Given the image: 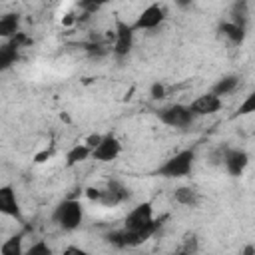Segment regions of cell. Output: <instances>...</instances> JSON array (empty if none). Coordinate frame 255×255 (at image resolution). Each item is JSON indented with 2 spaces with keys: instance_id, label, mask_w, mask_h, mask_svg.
Here are the masks:
<instances>
[{
  "instance_id": "cell-1",
  "label": "cell",
  "mask_w": 255,
  "mask_h": 255,
  "mask_svg": "<svg viewBox=\"0 0 255 255\" xmlns=\"http://www.w3.org/2000/svg\"><path fill=\"white\" fill-rule=\"evenodd\" d=\"M193 161H195V151L193 149H181L175 155H171L167 161H163L153 175L165 177V179H177V177H187L193 169Z\"/></svg>"
},
{
  "instance_id": "cell-2",
  "label": "cell",
  "mask_w": 255,
  "mask_h": 255,
  "mask_svg": "<svg viewBox=\"0 0 255 255\" xmlns=\"http://www.w3.org/2000/svg\"><path fill=\"white\" fill-rule=\"evenodd\" d=\"M54 223H58V227H62L64 231H76L82 225L84 219V207L78 199L68 197L64 201H60L52 213Z\"/></svg>"
},
{
  "instance_id": "cell-3",
  "label": "cell",
  "mask_w": 255,
  "mask_h": 255,
  "mask_svg": "<svg viewBox=\"0 0 255 255\" xmlns=\"http://www.w3.org/2000/svg\"><path fill=\"white\" fill-rule=\"evenodd\" d=\"M157 118H159L161 124H165L169 128H187L193 122V114L183 104H173V106H167V108L159 110Z\"/></svg>"
},
{
  "instance_id": "cell-4",
  "label": "cell",
  "mask_w": 255,
  "mask_h": 255,
  "mask_svg": "<svg viewBox=\"0 0 255 255\" xmlns=\"http://www.w3.org/2000/svg\"><path fill=\"white\" fill-rule=\"evenodd\" d=\"M133 28L131 24L124 22L122 18H116V30H114V54L116 58H126L131 52L133 46Z\"/></svg>"
},
{
  "instance_id": "cell-5",
  "label": "cell",
  "mask_w": 255,
  "mask_h": 255,
  "mask_svg": "<svg viewBox=\"0 0 255 255\" xmlns=\"http://www.w3.org/2000/svg\"><path fill=\"white\" fill-rule=\"evenodd\" d=\"M221 159H223V165H225V169H227V173L231 177L243 175V171H245V167L249 163L247 151L245 149H239V147H227V149H223Z\"/></svg>"
},
{
  "instance_id": "cell-6",
  "label": "cell",
  "mask_w": 255,
  "mask_h": 255,
  "mask_svg": "<svg viewBox=\"0 0 255 255\" xmlns=\"http://www.w3.org/2000/svg\"><path fill=\"white\" fill-rule=\"evenodd\" d=\"M165 20V10H163V6H159V4H149L139 16H137V20L131 24V28H133V32L135 30H153V28H157L161 22Z\"/></svg>"
},
{
  "instance_id": "cell-7",
  "label": "cell",
  "mask_w": 255,
  "mask_h": 255,
  "mask_svg": "<svg viewBox=\"0 0 255 255\" xmlns=\"http://www.w3.org/2000/svg\"><path fill=\"white\" fill-rule=\"evenodd\" d=\"M122 151V143L114 133H106L102 135V141L98 143L96 149H92V157L98 161H114Z\"/></svg>"
},
{
  "instance_id": "cell-8",
  "label": "cell",
  "mask_w": 255,
  "mask_h": 255,
  "mask_svg": "<svg viewBox=\"0 0 255 255\" xmlns=\"http://www.w3.org/2000/svg\"><path fill=\"white\" fill-rule=\"evenodd\" d=\"M129 195H131V193H129V187H126L124 183L112 179V181H108L106 189H100V199H98V201H100L102 205L114 207V205H118V203L129 199Z\"/></svg>"
},
{
  "instance_id": "cell-9",
  "label": "cell",
  "mask_w": 255,
  "mask_h": 255,
  "mask_svg": "<svg viewBox=\"0 0 255 255\" xmlns=\"http://www.w3.org/2000/svg\"><path fill=\"white\" fill-rule=\"evenodd\" d=\"M0 213L22 221L20 203H18V197H16V191H14L12 185H2L0 187Z\"/></svg>"
},
{
  "instance_id": "cell-10",
  "label": "cell",
  "mask_w": 255,
  "mask_h": 255,
  "mask_svg": "<svg viewBox=\"0 0 255 255\" xmlns=\"http://www.w3.org/2000/svg\"><path fill=\"white\" fill-rule=\"evenodd\" d=\"M187 108L193 114V118L195 116H211V114H215V112L221 110V100L217 96H213L211 92H207V94L195 98Z\"/></svg>"
},
{
  "instance_id": "cell-11",
  "label": "cell",
  "mask_w": 255,
  "mask_h": 255,
  "mask_svg": "<svg viewBox=\"0 0 255 255\" xmlns=\"http://www.w3.org/2000/svg\"><path fill=\"white\" fill-rule=\"evenodd\" d=\"M239 76L237 74H227V76H221L213 86H211V94L213 96H217L219 100L223 98V96H229V94H233L235 90H237V86H239Z\"/></svg>"
},
{
  "instance_id": "cell-12",
  "label": "cell",
  "mask_w": 255,
  "mask_h": 255,
  "mask_svg": "<svg viewBox=\"0 0 255 255\" xmlns=\"http://www.w3.org/2000/svg\"><path fill=\"white\" fill-rule=\"evenodd\" d=\"M18 32H20V16L16 12L0 16V38L12 40Z\"/></svg>"
},
{
  "instance_id": "cell-13",
  "label": "cell",
  "mask_w": 255,
  "mask_h": 255,
  "mask_svg": "<svg viewBox=\"0 0 255 255\" xmlns=\"http://www.w3.org/2000/svg\"><path fill=\"white\" fill-rule=\"evenodd\" d=\"M173 199L175 203L179 205H185V207H197L199 201H201V193L193 187H177L173 191Z\"/></svg>"
},
{
  "instance_id": "cell-14",
  "label": "cell",
  "mask_w": 255,
  "mask_h": 255,
  "mask_svg": "<svg viewBox=\"0 0 255 255\" xmlns=\"http://www.w3.org/2000/svg\"><path fill=\"white\" fill-rule=\"evenodd\" d=\"M18 62V48L12 42H6L0 46V72L12 68Z\"/></svg>"
},
{
  "instance_id": "cell-15",
  "label": "cell",
  "mask_w": 255,
  "mask_h": 255,
  "mask_svg": "<svg viewBox=\"0 0 255 255\" xmlns=\"http://www.w3.org/2000/svg\"><path fill=\"white\" fill-rule=\"evenodd\" d=\"M219 32L227 40H231L233 44H243V40H245V28H241V26H237L233 22H223L219 26Z\"/></svg>"
},
{
  "instance_id": "cell-16",
  "label": "cell",
  "mask_w": 255,
  "mask_h": 255,
  "mask_svg": "<svg viewBox=\"0 0 255 255\" xmlns=\"http://www.w3.org/2000/svg\"><path fill=\"white\" fill-rule=\"evenodd\" d=\"M22 237H24V233H16V235L8 237V239L0 245V255H24Z\"/></svg>"
},
{
  "instance_id": "cell-17",
  "label": "cell",
  "mask_w": 255,
  "mask_h": 255,
  "mask_svg": "<svg viewBox=\"0 0 255 255\" xmlns=\"http://www.w3.org/2000/svg\"><path fill=\"white\" fill-rule=\"evenodd\" d=\"M90 155H92V149L86 147L84 143H78V145H74V147L66 153V163H68V165H76V163L86 161Z\"/></svg>"
},
{
  "instance_id": "cell-18",
  "label": "cell",
  "mask_w": 255,
  "mask_h": 255,
  "mask_svg": "<svg viewBox=\"0 0 255 255\" xmlns=\"http://www.w3.org/2000/svg\"><path fill=\"white\" fill-rule=\"evenodd\" d=\"M229 22L245 28V24H247V2H235L233 4V8H231V20Z\"/></svg>"
},
{
  "instance_id": "cell-19",
  "label": "cell",
  "mask_w": 255,
  "mask_h": 255,
  "mask_svg": "<svg viewBox=\"0 0 255 255\" xmlns=\"http://www.w3.org/2000/svg\"><path fill=\"white\" fill-rule=\"evenodd\" d=\"M24 255H52V249L46 241H36L24 251Z\"/></svg>"
},
{
  "instance_id": "cell-20",
  "label": "cell",
  "mask_w": 255,
  "mask_h": 255,
  "mask_svg": "<svg viewBox=\"0 0 255 255\" xmlns=\"http://www.w3.org/2000/svg\"><path fill=\"white\" fill-rule=\"evenodd\" d=\"M183 251L185 253H191V255L197 253V235L195 233H187L183 237Z\"/></svg>"
},
{
  "instance_id": "cell-21",
  "label": "cell",
  "mask_w": 255,
  "mask_h": 255,
  "mask_svg": "<svg viewBox=\"0 0 255 255\" xmlns=\"http://www.w3.org/2000/svg\"><path fill=\"white\" fill-rule=\"evenodd\" d=\"M251 112H255V94H249L247 100H245V102L239 106V110H237L239 116H247V114H251Z\"/></svg>"
},
{
  "instance_id": "cell-22",
  "label": "cell",
  "mask_w": 255,
  "mask_h": 255,
  "mask_svg": "<svg viewBox=\"0 0 255 255\" xmlns=\"http://www.w3.org/2000/svg\"><path fill=\"white\" fill-rule=\"evenodd\" d=\"M149 96H151V100H163L165 98V86L159 84V82H155L151 86V90H149Z\"/></svg>"
},
{
  "instance_id": "cell-23",
  "label": "cell",
  "mask_w": 255,
  "mask_h": 255,
  "mask_svg": "<svg viewBox=\"0 0 255 255\" xmlns=\"http://www.w3.org/2000/svg\"><path fill=\"white\" fill-rule=\"evenodd\" d=\"M80 8L84 10L86 16H92V14H96L100 10V4L98 2H80Z\"/></svg>"
},
{
  "instance_id": "cell-24",
  "label": "cell",
  "mask_w": 255,
  "mask_h": 255,
  "mask_svg": "<svg viewBox=\"0 0 255 255\" xmlns=\"http://www.w3.org/2000/svg\"><path fill=\"white\" fill-rule=\"evenodd\" d=\"M62 255H92V253L82 249V247H78V245H68V247H64Z\"/></svg>"
},
{
  "instance_id": "cell-25",
  "label": "cell",
  "mask_w": 255,
  "mask_h": 255,
  "mask_svg": "<svg viewBox=\"0 0 255 255\" xmlns=\"http://www.w3.org/2000/svg\"><path fill=\"white\" fill-rule=\"evenodd\" d=\"M102 141V135L100 133H92V135H88V139H86V147H90V149H96L98 147V143Z\"/></svg>"
},
{
  "instance_id": "cell-26",
  "label": "cell",
  "mask_w": 255,
  "mask_h": 255,
  "mask_svg": "<svg viewBox=\"0 0 255 255\" xmlns=\"http://www.w3.org/2000/svg\"><path fill=\"white\" fill-rule=\"evenodd\" d=\"M50 155H52V149H44V151L36 153V163H42V161H46Z\"/></svg>"
},
{
  "instance_id": "cell-27",
  "label": "cell",
  "mask_w": 255,
  "mask_h": 255,
  "mask_svg": "<svg viewBox=\"0 0 255 255\" xmlns=\"http://www.w3.org/2000/svg\"><path fill=\"white\" fill-rule=\"evenodd\" d=\"M86 195H88L92 201H98V199H100V189H96V187H88V189H86Z\"/></svg>"
},
{
  "instance_id": "cell-28",
  "label": "cell",
  "mask_w": 255,
  "mask_h": 255,
  "mask_svg": "<svg viewBox=\"0 0 255 255\" xmlns=\"http://www.w3.org/2000/svg\"><path fill=\"white\" fill-rule=\"evenodd\" d=\"M241 255H255V245H251V243H247V245L243 247V251H241Z\"/></svg>"
},
{
  "instance_id": "cell-29",
  "label": "cell",
  "mask_w": 255,
  "mask_h": 255,
  "mask_svg": "<svg viewBox=\"0 0 255 255\" xmlns=\"http://www.w3.org/2000/svg\"><path fill=\"white\" fill-rule=\"evenodd\" d=\"M173 255H191V253H185V251H179V253H173Z\"/></svg>"
}]
</instances>
